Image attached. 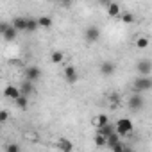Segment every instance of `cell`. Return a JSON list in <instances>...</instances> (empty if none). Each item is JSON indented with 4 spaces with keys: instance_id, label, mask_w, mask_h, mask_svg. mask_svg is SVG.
<instances>
[{
    "instance_id": "6da1fadb",
    "label": "cell",
    "mask_w": 152,
    "mask_h": 152,
    "mask_svg": "<svg viewBox=\"0 0 152 152\" xmlns=\"http://www.w3.org/2000/svg\"><path fill=\"white\" fill-rule=\"evenodd\" d=\"M132 88H134V93H143V91H148L152 88V79L150 77H136L134 83H132Z\"/></svg>"
},
{
    "instance_id": "7a4b0ae2",
    "label": "cell",
    "mask_w": 152,
    "mask_h": 152,
    "mask_svg": "<svg viewBox=\"0 0 152 152\" xmlns=\"http://www.w3.org/2000/svg\"><path fill=\"white\" fill-rule=\"evenodd\" d=\"M115 129H116V132H118L120 136H125V134H129V132L132 131V122H131L129 118H120V120L115 124Z\"/></svg>"
},
{
    "instance_id": "3957f363",
    "label": "cell",
    "mask_w": 152,
    "mask_h": 152,
    "mask_svg": "<svg viewBox=\"0 0 152 152\" xmlns=\"http://www.w3.org/2000/svg\"><path fill=\"white\" fill-rule=\"evenodd\" d=\"M0 32H2V36H4L6 41H13V39L16 38V34H18V31L13 27V23L9 25V23H6V22L0 23Z\"/></svg>"
},
{
    "instance_id": "277c9868",
    "label": "cell",
    "mask_w": 152,
    "mask_h": 152,
    "mask_svg": "<svg viewBox=\"0 0 152 152\" xmlns=\"http://www.w3.org/2000/svg\"><path fill=\"white\" fill-rule=\"evenodd\" d=\"M136 72L141 75V77H148L152 73V61L148 59H140L138 64H136Z\"/></svg>"
},
{
    "instance_id": "5b68a950",
    "label": "cell",
    "mask_w": 152,
    "mask_h": 152,
    "mask_svg": "<svg viewBox=\"0 0 152 152\" xmlns=\"http://www.w3.org/2000/svg\"><path fill=\"white\" fill-rule=\"evenodd\" d=\"M145 106V99H143V93H134L132 97H129V107L138 111Z\"/></svg>"
},
{
    "instance_id": "8992f818",
    "label": "cell",
    "mask_w": 152,
    "mask_h": 152,
    "mask_svg": "<svg viewBox=\"0 0 152 152\" xmlns=\"http://www.w3.org/2000/svg\"><path fill=\"white\" fill-rule=\"evenodd\" d=\"M84 38H86L88 43H95V41H99V38H100V31H99V27H95V25L88 27L86 32H84Z\"/></svg>"
},
{
    "instance_id": "52a82bcc",
    "label": "cell",
    "mask_w": 152,
    "mask_h": 152,
    "mask_svg": "<svg viewBox=\"0 0 152 152\" xmlns=\"http://www.w3.org/2000/svg\"><path fill=\"white\" fill-rule=\"evenodd\" d=\"M39 75H41V70H39L38 66H29V68L25 70V77H27L29 83L38 81V79H39Z\"/></svg>"
},
{
    "instance_id": "ba28073f",
    "label": "cell",
    "mask_w": 152,
    "mask_h": 152,
    "mask_svg": "<svg viewBox=\"0 0 152 152\" xmlns=\"http://www.w3.org/2000/svg\"><path fill=\"white\" fill-rule=\"evenodd\" d=\"M115 70H116V64H115L113 61H104V63L100 64V73H102V75H113Z\"/></svg>"
},
{
    "instance_id": "9c48e42d",
    "label": "cell",
    "mask_w": 152,
    "mask_h": 152,
    "mask_svg": "<svg viewBox=\"0 0 152 152\" xmlns=\"http://www.w3.org/2000/svg\"><path fill=\"white\" fill-rule=\"evenodd\" d=\"M4 95H6V97H9V99H13V100L16 102V100L22 97V91H20V88H15V86H6Z\"/></svg>"
},
{
    "instance_id": "30bf717a",
    "label": "cell",
    "mask_w": 152,
    "mask_h": 152,
    "mask_svg": "<svg viewBox=\"0 0 152 152\" xmlns=\"http://www.w3.org/2000/svg\"><path fill=\"white\" fill-rule=\"evenodd\" d=\"M64 79L73 84L75 81H77V70H75L73 66H66L64 68Z\"/></svg>"
},
{
    "instance_id": "8fae6325",
    "label": "cell",
    "mask_w": 152,
    "mask_h": 152,
    "mask_svg": "<svg viewBox=\"0 0 152 152\" xmlns=\"http://www.w3.org/2000/svg\"><path fill=\"white\" fill-rule=\"evenodd\" d=\"M57 148H61L63 152H72L73 150V143L66 138H59L57 140Z\"/></svg>"
},
{
    "instance_id": "7c38bea8",
    "label": "cell",
    "mask_w": 152,
    "mask_h": 152,
    "mask_svg": "<svg viewBox=\"0 0 152 152\" xmlns=\"http://www.w3.org/2000/svg\"><path fill=\"white\" fill-rule=\"evenodd\" d=\"M13 27H15L16 31H27V18H23V16L15 18V20H13Z\"/></svg>"
},
{
    "instance_id": "4fadbf2b",
    "label": "cell",
    "mask_w": 152,
    "mask_h": 152,
    "mask_svg": "<svg viewBox=\"0 0 152 152\" xmlns=\"http://www.w3.org/2000/svg\"><path fill=\"white\" fill-rule=\"evenodd\" d=\"M115 132H116V129H115V125H111V124H107V125H104V127L99 129V134H102V136H106V138H109V136L115 134Z\"/></svg>"
},
{
    "instance_id": "5bb4252c",
    "label": "cell",
    "mask_w": 152,
    "mask_h": 152,
    "mask_svg": "<svg viewBox=\"0 0 152 152\" xmlns=\"http://www.w3.org/2000/svg\"><path fill=\"white\" fill-rule=\"evenodd\" d=\"M20 91H22V95H23V97H29V95L32 93V83H29V81H25V83L22 84V88H20Z\"/></svg>"
},
{
    "instance_id": "9a60e30c",
    "label": "cell",
    "mask_w": 152,
    "mask_h": 152,
    "mask_svg": "<svg viewBox=\"0 0 152 152\" xmlns=\"http://www.w3.org/2000/svg\"><path fill=\"white\" fill-rule=\"evenodd\" d=\"M118 143H122V141H120V134H118V132H115V134H111V136L107 138V145H109L111 148H113V147H116Z\"/></svg>"
},
{
    "instance_id": "2e32d148",
    "label": "cell",
    "mask_w": 152,
    "mask_h": 152,
    "mask_svg": "<svg viewBox=\"0 0 152 152\" xmlns=\"http://www.w3.org/2000/svg\"><path fill=\"white\" fill-rule=\"evenodd\" d=\"M107 15L109 16H118L120 15V6L118 4H109L107 6Z\"/></svg>"
},
{
    "instance_id": "e0dca14e",
    "label": "cell",
    "mask_w": 152,
    "mask_h": 152,
    "mask_svg": "<svg viewBox=\"0 0 152 152\" xmlns=\"http://www.w3.org/2000/svg\"><path fill=\"white\" fill-rule=\"evenodd\" d=\"M38 23H39V27H43V29H48V27L52 25V20H50L48 16H41V18H38Z\"/></svg>"
},
{
    "instance_id": "ac0fdd59",
    "label": "cell",
    "mask_w": 152,
    "mask_h": 152,
    "mask_svg": "<svg viewBox=\"0 0 152 152\" xmlns=\"http://www.w3.org/2000/svg\"><path fill=\"white\" fill-rule=\"evenodd\" d=\"M38 27H39V23H38V20H36V18H27V31H31V32H32V31H36Z\"/></svg>"
},
{
    "instance_id": "d6986e66",
    "label": "cell",
    "mask_w": 152,
    "mask_h": 152,
    "mask_svg": "<svg viewBox=\"0 0 152 152\" xmlns=\"http://www.w3.org/2000/svg\"><path fill=\"white\" fill-rule=\"evenodd\" d=\"M95 124H97V129L107 125V116H106V115H99V116L95 118Z\"/></svg>"
},
{
    "instance_id": "ffe728a7",
    "label": "cell",
    "mask_w": 152,
    "mask_h": 152,
    "mask_svg": "<svg viewBox=\"0 0 152 152\" xmlns=\"http://www.w3.org/2000/svg\"><path fill=\"white\" fill-rule=\"evenodd\" d=\"M95 143H97L99 147L107 145V138H106V136H102V134H97V136H95Z\"/></svg>"
},
{
    "instance_id": "44dd1931",
    "label": "cell",
    "mask_w": 152,
    "mask_h": 152,
    "mask_svg": "<svg viewBox=\"0 0 152 152\" xmlns=\"http://www.w3.org/2000/svg\"><path fill=\"white\" fill-rule=\"evenodd\" d=\"M27 104H29V100H27V97H23V95L16 100V106H18V107H22V109H25V107H27Z\"/></svg>"
},
{
    "instance_id": "7402d4cb",
    "label": "cell",
    "mask_w": 152,
    "mask_h": 152,
    "mask_svg": "<svg viewBox=\"0 0 152 152\" xmlns=\"http://www.w3.org/2000/svg\"><path fill=\"white\" fill-rule=\"evenodd\" d=\"M6 152H22V150H20V145L18 143H9L6 147Z\"/></svg>"
},
{
    "instance_id": "603a6c76",
    "label": "cell",
    "mask_w": 152,
    "mask_h": 152,
    "mask_svg": "<svg viewBox=\"0 0 152 152\" xmlns=\"http://www.w3.org/2000/svg\"><path fill=\"white\" fill-rule=\"evenodd\" d=\"M148 45V39L147 38H138V41H136V47L138 48H145Z\"/></svg>"
},
{
    "instance_id": "cb8c5ba5",
    "label": "cell",
    "mask_w": 152,
    "mask_h": 152,
    "mask_svg": "<svg viewBox=\"0 0 152 152\" xmlns=\"http://www.w3.org/2000/svg\"><path fill=\"white\" fill-rule=\"evenodd\" d=\"M63 61V52H54L52 54V63H59Z\"/></svg>"
},
{
    "instance_id": "d4e9b609",
    "label": "cell",
    "mask_w": 152,
    "mask_h": 152,
    "mask_svg": "<svg viewBox=\"0 0 152 152\" xmlns=\"http://www.w3.org/2000/svg\"><path fill=\"white\" fill-rule=\"evenodd\" d=\"M111 150H113V152H129V148H125V147H124V143H118V145H116V147H113Z\"/></svg>"
},
{
    "instance_id": "484cf974",
    "label": "cell",
    "mask_w": 152,
    "mask_h": 152,
    "mask_svg": "<svg viewBox=\"0 0 152 152\" xmlns=\"http://www.w3.org/2000/svg\"><path fill=\"white\" fill-rule=\"evenodd\" d=\"M122 20H124L125 23H131V22L134 20V16H132L131 13H124V15H122Z\"/></svg>"
},
{
    "instance_id": "4316f807",
    "label": "cell",
    "mask_w": 152,
    "mask_h": 152,
    "mask_svg": "<svg viewBox=\"0 0 152 152\" xmlns=\"http://www.w3.org/2000/svg\"><path fill=\"white\" fill-rule=\"evenodd\" d=\"M0 120H2V122L7 120V111H2V113H0Z\"/></svg>"
}]
</instances>
